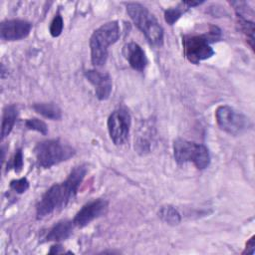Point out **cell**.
Here are the masks:
<instances>
[{"label": "cell", "instance_id": "cell-23", "mask_svg": "<svg viewBox=\"0 0 255 255\" xmlns=\"http://www.w3.org/2000/svg\"><path fill=\"white\" fill-rule=\"evenodd\" d=\"M255 236H252L246 243V247L245 250L242 252V254H254V250H255Z\"/></svg>", "mask_w": 255, "mask_h": 255}, {"label": "cell", "instance_id": "cell-12", "mask_svg": "<svg viewBox=\"0 0 255 255\" xmlns=\"http://www.w3.org/2000/svg\"><path fill=\"white\" fill-rule=\"evenodd\" d=\"M123 55L133 70L142 72L145 69L147 59L144 51L138 44L134 42H129L126 44L123 47Z\"/></svg>", "mask_w": 255, "mask_h": 255}, {"label": "cell", "instance_id": "cell-15", "mask_svg": "<svg viewBox=\"0 0 255 255\" xmlns=\"http://www.w3.org/2000/svg\"><path fill=\"white\" fill-rule=\"evenodd\" d=\"M33 109L36 113L50 120H60L62 118L61 109L52 103H37L33 105Z\"/></svg>", "mask_w": 255, "mask_h": 255}, {"label": "cell", "instance_id": "cell-18", "mask_svg": "<svg viewBox=\"0 0 255 255\" xmlns=\"http://www.w3.org/2000/svg\"><path fill=\"white\" fill-rule=\"evenodd\" d=\"M25 126L26 128H28L29 129H32V130H36L42 134H47L48 133V127L47 125L37 119V118H32V119H28L26 122H25Z\"/></svg>", "mask_w": 255, "mask_h": 255}, {"label": "cell", "instance_id": "cell-17", "mask_svg": "<svg viewBox=\"0 0 255 255\" xmlns=\"http://www.w3.org/2000/svg\"><path fill=\"white\" fill-rule=\"evenodd\" d=\"M237 23L239 25L240 31L246 36L250 47H254V22L248 20L247 18L237 16Z\"/></svg>", "mask_w": 255, "mask_h": 255}, {"label": "cell", "instance_id": "cell-11", "mask_svg": "<svg viewBox=\"0 0 255 255\" xmlns=\"http://www.w3.org/2000/svg\"><path fill=\"white\" fill-rule=\"evenodd\" d=\"M85 77L95 87L96 96L99 100L104 101L109 99L113 89L112 79L109 74L96 70H88L85 72Z\"/></svg>", "mask_w": 255, "mask_h": 255}, {"label": "cell", "instance_id": "cell-22", "mask_svg": "<svg viewBox=\"0 0 255 255\" xmlns=\"http://www.w3.org/2000/svg\"><path fill=\"white\" fill-rule=\"evenodd\" d=\"M23 164H24V160H23V152L22 149H17L15 154H14V158H13V167L15 169L16 172H20L23 168Z\"/></svg>", "mask_w": 255, "mask_h": 255}, {"label": "cell", "instance_id": "cell-1", "mask_svg": "<svg viewBox=\"0 0 255 255\" xmlns=\"http://www.w3.org/2000/svg\"><path fill=\"white\" fill-rule=\"evenodd\" d=\"M87 165L81 164L73 168L66 180L52 185L41 197L36 205L38 219H42L54 211L64 208L78 192L86 173Z\"/></svg>", "mask_w": 255, "mask_h": 255}, {"label": "cell", "instance_id": "cell-2", "mask_svg": "<svg viewBox=\"0 0 255 255\" xmlns=\"http://www.w3.org/2000/svg\"><path fill=\"white\" fill-rule=\"evenodd\" d=\"M219 39H221V30L212 25L205 34L184 35L182 37L184 56L192 64H198L200 61L209 59L214 55L210 44Z\"/></svg>", "mask_w": 255, "mask_h": 255}, {"label": "cell", "instance_id": "cell-24", "mask_svg": "<svg viewBox=\"0 0 255 255\" xmlns=\"http://www.w3.org/2000/svg\"><path fill=\"white\" fill-rule=\"evenodd\" d=\"M201 3H203V1H183V2H182L183 5H186V6H188L189 8H190V7L198 6V5H200Z\"/></svg>", "mask_w": 255, "mask_h": 255}, {"label": "cell", "instance_id": "cell-5", "mask_svg": "<svg viewBox=\"0 0 255 255\" xmlns=\"http://www.w3.org/2000/svg\"><path fill=\"white\" fill-rule=\"evenodd\" d=\"M34 153L39 166L49 168L70 159L76 151L69 143L61 139H47L36 144Z\"/></svg>", "mask_w": 255, "mask_h": 255}, {"label": "cell", "instance_id": "cell-13", "mask_svg": "<svg viewBox=\"0 0 255 255\" xmlns=\"http://www.w3.org/2000/svg\"><path fill=\"white\" fill-rule=\"evenodd\" d=\"M74 222L70 220H61L56 223L47 234L46 239L48 241H64L70 237L74 229Z\"/></svg>", "mask_w": 255, "mask_h": 255}, {"label": "cell", "instance_id": "cell-20", "mask_svg": "<svg viewBox=\"0 0 255 255\" xmlns=\"http://www.w3.org/2000/svg\"><path fill=\"white\" fill-rule=\"evenodd\" d=\"M63 26H64V22H63L62 16L60 14L55 15V17L53 18L51 25H50V34L53 37L60 36L63 31Z\"/></svg>", "mask_w": 255, "mask_h": 255}, {"label": "cell", "instance_id": "cell-21", "mask_svg": "<svg viewBox=\"0 0 255 255\" xmlns=\"http://www.w3.org/2000/svg\"><path fill=\"white\" fill-rule=\"evenodd\" d=\"M10 187L17 193H24L29 188V181L26 177L14 179L10 182Z\"/></svg>", "mask_w": 255, "mask_h": 255}, {"label": "cell", "instance_id": "cell-10", "mask_svg": "<svg viewBox=\"0 0 255 255\" xmlns=\"http://www.w3.org/2000/svg\"><path fill=\"white\" fill-rule=\"evenodd\" d=\"M32 29V24L26 20H5L0 24V36L5 41H18L26 38Z\"/></svg>", "mask_w": 255, "mask_h": 255}, {"label": "cell", "instance_id": "cell-25", "mask_svg": "<svg viewBox=\"0 0 255 255\" xmlns=\"http://www.w3.org/2000/svg\"><path fill=\"white\" fill-rule=\"evenodd\" d=\"M63 252V249H62V246L61 245H54L51 247V250H50V254H58V253H61Z\"/></svg>", "mask_w": 255, "mask_h": 255}, {"label": "cell", "instance_id": "cell-16", "mask_svg": "<svg viewBox=\"0 0 255 255\" xmlns=\"http://www.w3.org/2000/svg\"><path fill=\"white\" fill-rule=\"evenodd\" d=\"M158 216L163 222L169 225H177L181 220L179 212L171 205L161 206L158 210Z\"/></svg>", "mask_w": 255, "mask_h": 255}, {"label": "cell", "instance_id": "cell-8", "mask_svg": "<svg viewBox=\"0 0 255 255\" xmlns=\"http://www.w3.org/2000/svg\"><path fill=\"white\" fill-rule=\"evenodd\" d=\"M130 115L128 110L120 108L115 110L108 119V129L111 139L116 145L124 144L129 133Z\"/></svg>", "mask_w": 255, "mask_h": 255}, {"label": "cell", "instance_id": "cell-6", "mask_svg": "<svg viewBox=\"0 0 255 255\" xmlns=\"http://www.w3.org/2000/svg\"><path fill=\"white\" fill-rule=\"evenodd\" d=\"M173 155L178 164L192 162L198 169H204L210 163V154L205 145L183 138L174 140Z\"/></svg>", "mask_w": 255, "mask_h": 255}, {"label": "cell", "instance_id": "cell-9", "mask_svg": "<svg viewBox=\"0 0 255 255\" xmlns=\"http://www.w3.org/2000/svg\"><path fill=\"white\" fill-rule=\"evenodd\" d=\"M108 209V201L102 198L94 199L85 204L74 217V224L80 228L87 226L96 218L104 215Z\"/></svg>", "mask_w": 255, "mask_h": 255}, {"label": "cell", "instance_id": "cell-7", "mask_svg": "<svg viewBox=\"0 0 255 255\" xmlns=\"http://www.w3.org/2000/svg\"><path fill=\"white\" fill-rule=\"evenodd\" d=\"M215 119L218 127L231 135H240L251 126L250 120L245 115L229 106L218 107Z\"/></svg>", "mask_w": 255, "mask_h": 255}, {"label": "cell", "instance_id": "cell-14", "mask_svg": "<svg viewBox=\"0 0 255 255\" xmlns=\"http://www.w3.org/2000/svg\"><path fill=\"white\" fill-rule=\"evenodd\" d=\"M18 117V109L15 105L6 106L3 110L1 124V139L3 140L12 130Z\"/></svg>", "mask_w": 255, "mask_h": 255}, {"label": "cell", "instance_id": "cell-19", "mask_svg": "<svg viewBox=\"0 0 255 255\" xmlns=\"http://www.w3.org/2000/svg\"><path fill=\"white\" fill-rule=\"evenodd\" d=\"M183 11L180 7H171L164 11V20L167 24L173 25L182 15Z\"/></svg>", "mask_w": 255, "mask_h": 255}, {"label": "cell", "instance_id": "cell-3", "mask_svg": "<svg viewBox=\"0 0 255 255\" xmlns=\"http://www.w3.org/2000/svg\"><path fill=\"white\" fill-rule=\"evenodd\" d=\"M120 37V27L117 21H110L94 31L90 39L91 61L96 67L104 66L108 59V48Z\"/></svg>", "mask_w": 255, "mask_h": 255}, {"label": "cell", "instance_id": "cell-4", "mask_svg": "<svg viewBox=\"0 0 255 255\" xmlns=\"http://www.w3.org/2000/svg\"><path fill=\"white\" fill-rule=\"evenodd\" d=\"M127 12L134 25L141 31V33L145 36L151 45L155 47H160L162 45V27L146 7L139 3H127Z\"/></svg>", "mask_w": 255, "mask_h": 255}]
</instances>
